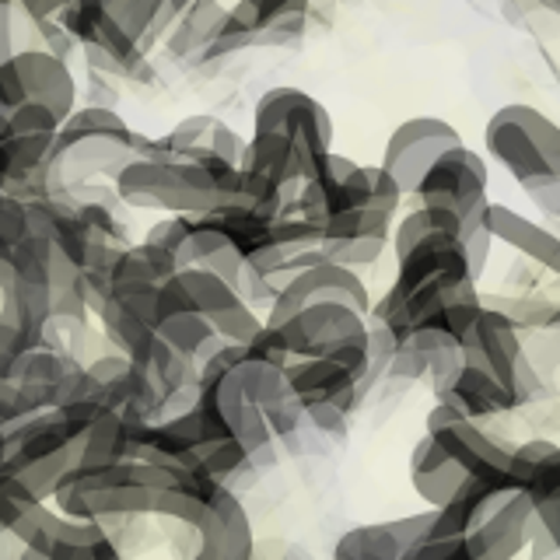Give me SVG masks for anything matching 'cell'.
Returning a JSON list of instances; mask_svg holds the SVG:
<instances>
[{"mask_svg":"<svg viewBox=\"0 0 560 560\" xmlns=\"http://www.w3.org/2000/svg\"><path fill=\"white\" fill-rule=\"evenodd\" d=\"M315 302H343L350 308L372 315V298H368V288H364V280L354 273V267H343V262H332V259H319V262H312V267L288 277V284L280 288L277 298L270 302L267 326L288 323L294 312H302L305 305H315Z\"/></svg>","mask_w":560,"mask_h":560,"instance_id":"7","label":"cell"},{"mask_svg":"<svg viewBox=\"0 0 560 560\" xmlns=\"http://www.w3.org/2000/svg\"><path fill=\"white\" fill-rule=\"evenodd\" d=\"M280 343L294 358H332L350 375L364 378L372 368V326L368 315L343 302H315L273 326Z\"/></svg>","mask_w":560,"mask_h":560,"instance_id":"4","label":"cell"},{"mask_svg":"<svg viewBox=\"0 0 560 560\" xmlns=\"http://www.w3.org/2000/svg\"><path fill=\"white\" fill-rule=\"evenodd\" d=\"M536 504L525 490H512L494 512H490L480 525H472L466 542H469V560H512L529 547V522H533Z\"/></svg>","mask_w":560,"mask_h":560,"instance_id":"11","label":"cell"},{"mask_svg":"<svg viewBox=\"0 0 560 560\" xmlns=\"http://www.w3.org/2000/svg\"><path fill=\"white\" fill-rule=\"evenodd\" d=\"M459 343H463L466 361L480 364L483 372L504 382L508 393L518 399V407L539 393V378H536L533 364L522 350V340H518V323L508 312L483 308L480 319L472 323V329Z\"/></svg>","mask_w":560,"mask_h":560,"instance_id":"6","label":"cell"},{"mask_svg":"<svg viewBox=\"0 0 560 560\" xmlns=\"http://www.w3.org/2000/svg\"><path fill=\"white\" fill-rule=\"evenodd\" d=\"M8 119H11V133H57L60 122H63L46 102H35V98L11 109Z\"/></svg>","mask_w":560,"mask_h":560,"instance_id":"24","label":"cell"},{"mask_svg":"<svg viewBox=\"0 0 560 560\" xmlns=\"http://www.w3.org/2000/svg\"><path fill=\"white\" fill-rule=\"evenodd\" d=\"M472 472L455 459V455L438 442L434 434H424L413 445L410 455V483L417 490V498L428 508H445L459 490L466 487V480Z\"/></svg>","mask_w":560,"mask_h":560,"instance_id":"16","label":"cell"},{"mask_svg":"<svg viewBox=\"0 0 560 560\" xmlns=\"http://www.w3.org/2000/svg\"><path fill=\"white\" fill-rule=\"evenodd\" d=\"M487 151L529 197L560 218V127L533 105L512 102L487 122Z\"/></svg>","mask_w":560,"mask_h":560,"instance_id":"1","label":"cell"},{"mask_svg":"<svg viewBox=\"0 0 560 560\" xmlns=\"http://www.w3.org/2000/svg\"><path fill=\"white\" fill-rule=\"evenodd\" d=\"M154 332H158L162 340H168L175 350H179V354L192 358V361H197V358H200V350L218 337L214 323H210L207 315L197 312V308H183V312L158 315Z\"/></svg>","mask_w":560,"mask_h":560,"instance_id":"21","label":"cell"},{"mask_svg":"<svg viewBox=\"0 0 560 560\" xmlns=\"http://www.w3.org/2000/svg\"><path fill=\"white\" fill-rule=\"evenodd\" d=\"M487 162L466 144L448 148L417 183L413 197L428 207H448L463 218V238L487 228Z\"/></svg>","mask_w":560,"mask_h":560,"instance_id":"5","label":"cell"},{"mask_svg":"<svg viewBox=\"0 0 560 560\" xmlns=\"http://www.w3.org/2000/svg\"><path fill=\"white\" fill-rule=\"evenodd\" d=\"M487 228L494 232L498 242L512 245L522 256L536 259L539 267H547L550 273L560 277V235H553L550 228H542L539 221H529L518 210L504 203L487 207Z\"/></svg>","mask_w":560,"mask_h":560,"instance_id":"17","label":"cell"},{"mask_svg":"<svg viewBox=\"0 0 560 560\" xmlns=\"http://www.w3.org/2000/svg\"><path fill=\"white\" fill-rule=\"evenodd\" d=\"M210 518L200 529V550L203 560H245L253 557V525L245 515L242 501L224 487V480L210 490Z\"/></svg>","mask_w":560,"mask_h":560,"instance_id":"15","label":"cell"},{"mask_svg":"<svg viewBox=\"0 0 560 560\" xmlns=\"http://www.w3.org/2000/svg\"><path fill=\"white\" fill-rule=\"evenodd\" d=\"M18 78H22L25 102H46L60 119H67L78 109V81L70 74L67 60H60L57 52H49L43 46H28L14 52Z\"/></svg>","mask_w":560,"mask_h":560,"instance_id":"14","label":"cell"},{"mask_svg":"<svg viewBox=\"0 0 560 560\" xmlns=\"http://www.w3.org/2000/svg\"><path fill=\"white\" fill-rule=\"evenodd\" d=\"M14 8H18V0H0V35L11 32V25H14Z\"/></svg>","mask_w":560,"mask_h":560,"instance_id":"27","label":"cell"},{"mask_svg":"<svg viewBox=\"0 0 560 560\" xmlns=\"http://www.w3.org/2000/svg\"><path fill=\"white\" fill-rule=\"evenodd\" d=\"M539 8H550L553 14H560V0H536Z\"/></svg>","mask_w":560,"mask_h":560,"instance_id":"29","label":"cell"},{"mask_svg":"<svg viewBox=\"0 0 560 560\" xmlns=\"http://www.w3.org/2000/svg\"><path fill=\"white\" fill-rule=\"evenodd\" d=\"M428 434H434L455 459H459L472 477L480 480H512L508 466H512V448L501 445L494 434H487L477 417L463 413L452 402L438 399V407L428 413Z\"/></svg>","mask_w":560,"mask_h":560,"instance_id":"9","label":"cell"},{"mask_svg":"<svg viewBox=\"0 0 560 560\" xmlns=\"http://www.w3.org/2000/svg\"><path fill=\"white\" fill-rule=\"evenodd\" d=\"M0 533H8V529H4V525H0Z\"/></svg>","mask_w":560,"mask_h":560,"instance_id":"30","label":"cell"},{"mask_svg":"<svg viewBox=\"0 0 560 560\" xmlns=\"http://www.w3.org/2000/svg\"><path fill=\"white\" fill-rule=\"evenodd\" d=\"M18 52V39H14V32H4L0 35V63H8L11 57Z\"/></svg>","mask_w":560,"mask_h":560,"instance_id":"28","label":"cell"},{"mask_svg":"<svg viewBox=\"0 0 560 560\" xmlns=\"http://www.w3.org/2000/svg\"><path fill=\"white\" fill-rule=\"evenodd\" d=\"M438 508H428L420 515L393 518V522H375V525H358L340 536L332 557L337 560H402L413 542H420L434 525Z\"/></svg>","mask_w":560,"mask_h":560,"instance_id":"12","label":"cell"},{"mask_svg":"<svg viewBox=\"0 0 560 560\" xmlns=\"http://www.w3.org/2000/svg\"><path fill=\"white\" fill-rule=\"evenodd\" d=\"M214 127L218 119L207 116V113H197V116H186L179 127L172 133H165L172 140L175 154H186V151H200V148H210V137H214Z\"/></svg>","mask_w":560,"mask_h":560,"instance_id":"25","label":"cell"},{"mask_svg":"<svg viewBox=\"0 0 560 560\" xmlns=\"http://www.w3.org/2000/svg\"><path fill=\"white\" fill-rule=\"evenodd\" d=\"M189 232H192V214H168V218H162L158 224H151V232L144 238L154 242V245H162V249H168L175 259H179Z\"/></svg>","mask_w":560,"mask_h":560,"instance_id":"26","label":"cell"},{"mask_svg":"<svg viewBox=\"0 0 560 560\" xmlns=\"http://www.w3.org/2000/svg\"><path fill=\"white\" fill-rule=\"evenodd\" d=\"M179 277H183V284L192 298V305H197V312H203L210 323L245 302L242 291L232 284V280H224L221 273L207 270V267H183Z\"/></svg>","mask_w":560,"mask_h":560,"instance_id":"20","label":"cell"},{"mask_svg":"<svg viewBox=\"0 0 560 560\" xmlns=\"http://www.w3.org/2000/svg\"><path fill=\"white\" fill-rule=\"evenodd\" d=\"M253 130H284V133H305L312 144L329 151L332 122L323 102L305 95L302 88H273L259 102L253 113Z\"/></svg>","mask_w":560,"mask_h":560,"instance_id":"13","label":"cell"},{"mask_svg":"<svg viewBox=\"0 0 560 560\" xmlns=\"http://www.w3.org/2000/svg\"><path fill=\"white\" fill-rule=\"evenodd\" d=\"M224 14H228L224 0H192V4L175 18V25L165 32V49L175 60H200L203 49L214 43Z\"/></svg>","mask_w":560,"mask_h":560,"instance_id":"19","label":"cell"},{"mask_svg":"<svg viewBox=\"0 0 560 560\" xmlns=\"http://www.w3.org/2000/svg\"><path fill=\"white\" fill-rule=\"evenodd\" d=\"M262 326H267V319H259V315L253 312V302H242L232 312H224L214 319V329L232 343H253Z\"/></svg>","mask_w":560,"mask_h":560,"instance_id":"23","label":"cell"},{"mask_svg":"<svg viewBox=\"0 0 560 560\" xmlns=\"http://www.w3.org/2000/svg\"><path fill=\"white\" fill-rule=\"evenodd\" d=\"M393 232V214L378 207H354L323 221V253L343 267H372Z\"/></svg>","mask_w":560,"mask_h":560,"instance_id":"10","label":"cell"},{"mask_svg":"<svg viewBox=\"0 0 560 560\" xmlns=\"http://www.w3.org/2000/svg\"><path fill=\"white\" fill-rule=\"evenodd\" d=\"M463 144V133L452 122L438 116H413L389 133V144L382 154V168L399 183V189L413 197L417 183L424 179V172L442 158L448 148Z\"/></svg>","mask_w":560,"mask_h":560,"instance_id":"8","label":"cell"},{"mask_svg":"<svg viewBox=\"0 0 560 560\" xmlns=\"http://www.w3.org/2000/svg\"><path fill=\"white\" fill-rule=\"evenodd\" d=\"M116 197L130 207L165 210V214H207L224 203V189L218 186L200 158L175 154L168 162H151V158H133V162L116 175Z\"/></svg>","mask_w":560,"mask_h":560,"instance_id":"2","label":"cell"},{"mask_svg":"<svg viewBox=\"0 0 560 560\" xmlns=\"http://www.w3.org/2000/svg\"><path fill=\"white\" fill-rule=\"evenodd\" d=\"M137 133L122 122V116L113 105H84L74 109L57 130V172L63 179V189H70L88 175H116L127 168L137 151Z\"/></svg>","mask_w":560,"mask_h":560,"instance_id":"3","label":"cell"},{"mask_svg":"<svg viewBox=\"0 0 560 560\" xmlns=\"http://www.w3.org/2000/svg\"><path fill=\"white\" fill-rule=\"evenodd\" d=\"M39 504L43 498L35 494L18 472H4V477H0V525H4V529H14V525L28 512H35Z\"/></svg>","mask_w":560,"mask_h":560,"instance_id":"22","label":"cell"},{"mask_svg":"<svg viewBox=\"0 0 560 560\" xmlns=\"http://www.w3.org/2000/svg\"><path fill=\"white\" fill-rule=\"evenodd\" d=\"M438 399L452 402V407H459L469 417H494V413L518 410V399L508 393V385L472 361L459 368V375L452 378V385Z\"/></svg>","mask_w":560,"mask_h":560,"instance_id":"18","label":"cell"}]
</instances>
